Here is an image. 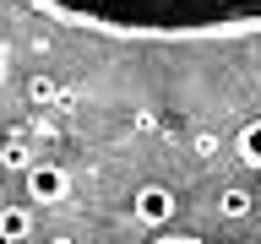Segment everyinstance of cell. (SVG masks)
<instances>
[{"instance_id": "ba28073f", "label": "cell", "mask_w": 261, "mask_h": 244, "mask_svg": "<svg viewBox=\"0 0 261 244\" xmlns=\"http://www.w3.org/2000/svg\"><path fill=\"white\" fill-rule=\"evenodd\" d=\"M55 93H60V87H55L49 76H33V81H28V98H33V103H49Z\"/></svg>"}, {"instance_id": "277c9868", "label": "cell", "mask_w": 261, "mask_h": 244, "mask_svg": "<svg viewBox=\"0 0 261 244\" xmlns=\"http://www.w3.org/2000/svg\"><path fill=\"white\" fill-rule=\"evenodd\" d=\"M28 233H33V206L6 201V206H0V239H6V244H22Z\"/></svg>"}, {"instance_id": "52a82bcc", "label": "cell", "mask_w": 261, "mask_h": 244, "mask_svg": "<svg viewBox=\"0 0 261 244\" xmlns=\"http://www.w3.org/2000/svg\"><path fill=\"white\" fill-rule=\"evenodd\" d=\"M0 163H6V168H28V163H33L28 141H6V146H0Z\"/></svg>"}, {"instance_id": "30bf717a", "label": "cell", "mask_w": 261, "mask_h": 244, "mask_svg": "<svg viewBox=\"0 0 261 244\" xmlns=\"http://www.w3.org/2000/svg\"><path fill=\"white\" fill-rule=\"evenodd\" d=\"M6 71H11V49L0 44V81H6Z\"/></svg>"}, {"instance_id": "7a4b0ae2", "label": "cell", "mask_w": 261, "mask_h": 244, "mask_svg": "<svg viewBox=\"0 0 261 244\" xmlns=\"http://www.w3.org/2000/svg\"><path fill=\"white\" fill-rule=\"evenodd\" d=\"M22 190H28V206H60L71 195V174L60 163H28L22 168Z\"/></svg>"}, {"instance_id": "8992f818", "label": "cell", "mask_w": 261, "mask_h": 244, "mask_svg": "<svg viewBox=\"0 0 261 244\" xmlns=\"http://www.w3.org/2000/svg\"><path fill=\"white\" fill-rule=\"evenodd\" d=\"M234 152H240L245 168H261V119H250V125L234 136Z\"/></svg>"}, {"instance_id": "5b68a950", "label": "cell", "mask_w": 261, "mask_h": 244, "mask_svg": "<svg viewBox=\"0 0 261 244\" xmlns=\"http://www.w3.org/2000/svg\"><path fill=\"white\" fill-rule=\"evenodd\" d=\"M250 211H256V195L250 190H240V185H223V190H218V217H223V223H245Z\"/></svg>"}, {"instance_id": "9c48e42d", "label": "cell", "mask_w": 261, "mask_h": 244, "mask_svg": "<svg viewBox=\"0 0 261 244\" xmlns=\"http://www.w3.org/2000/svg\"><path fill=\"white\" fill-rule=\"evenodd\" d=\"M152 244H201V239H191V233H158Z\"/></svg>"}, {"instance_id": "6da1fadb", "label": "cell", "mask_w": 261, "mask_h": 244, "mask_svg": "<svg viewBox=\"0 0 261 244\" xmlns=\"http://www.w3.org/2000/svg\"><path fill=\"white\" fill-rule=\"evenodd\" d=\"M55 22L120 38H234L261 27V0H28Z\"/></svg>"}, {"instance_id": "8fae6325", "label": "cell", "mask_w": 261, "mask_h": 244, "mask_svg": "<svg viewBox=\"0 0 261 244\" xmlns=\"http://www.w3.org/2000/svg\"><path fill=\"white\" fill-rule=\"evenodd\" d=\"M44 244H71V239H44Z\"/></svg>"}, {"instance_id": "3957f363", "label": "cell", "mask_w": 261, "mask_h": 244, "mask_svg": "<svg viewBox=\"0 0 261 244\" xmlns=\"http://www.w3.org/2000/svg\"><path fill=\"white\" fill-rule=\"evenodd\" d=\"M174 211H179V201H174V190L169 185H142V190H130V223L136 228H169L174 223Z\"/></svg>"}]
</instances>
